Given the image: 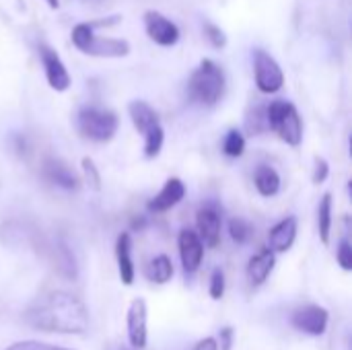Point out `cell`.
Wrapping results in <instances>:
<instances>
[{
    "label": "cell",
    "mask_w": 352,
    "mask_h": 350,
    "mask_svg": "<svg viewBox=\"0 0 352 350\" xmlns=\"http://www.w3.org/2000/svg\"><path fill=\"white\" fill-rule=\"evenodd\" d=\"M25 322L39 332L85 334L89 328V311L76 295L52 291L29 305L25 311Z\"/></svg>",
    "instance_id": "obj_1"
},
{
    "label": "cell",
    "mask_w": 352,
    "mask_h": 350,
    "mask_svg": "<svg viewBox=\"0 0 352 350\" xmlns=\"http://www.w3.org/2000/svg\"><path fill=\"white\" fill-rule=\"evenodd\" d=\"M227 91L225 70L210 58H204L188 78V97L202 107H214L223 101Z\"/></svg>",
    "instance_id": "obj_2"
},
{
    "label": "cell",
    "mask_w": 352,
    "mask_h": 350,
    "mask_svg": "<svg viewBox=\"0 0 352 350\" xmlns=\"http://www.w3.org/2000/svg\"><path fill=\"white\" fill-rule=\"evenodd\" d=\"M128 116L132 120V126L136 128L138 134L144 138V157L146 159H157L161 155L163 142H165V130L163 124L157 116V111L142 99L130 101L128 103Z\"/></svg>",
    "instance_id": "obj_3"
},
{
    "label": "cell",
    "mask_w": 352,
    "mask_h": 350,
    "mask_svg": "<svg viewBox=\"0 0 352 350\" xmlns=\"http://www.w3.org/2000/svg\"><path fill=\"white\" fill-rule=\"evenodd\" d=\"M72 43L87 56L93 58H126L130 54V43L118 37H99L93 23H78L72 29Z\"/></svg>",
    "instance_id": "obj_4"
},
{
    "label": "cell",
    "mask_w": 352,
    "mask_h": 350,
    "mask_svg": "<svg viewBox=\"0 0 352 350\" xmlns=\"http://www.w3.org/2000/svg\"><path fill=\"white\" fill-rule=\"evenodd\" d=\"M266 122L268 130L276 132L278 138L289 146H299L303 142V122L299 109L291 101H272L266 107Z\"/></svg>",
    "instance_id": "obj_5"
},
{
    "label": "cell",
    "mask_w": 352,
    "mask_h": 350,
    "mask_svg": "<svg viewBox=\"0 0 352 350\" xmlns=\"http://www.w3.org/2000/svg\"><path fill=\"white\" fill-rule=\"evenodd\" d=\"M76 128L82 138L103 144L116 136V132L120 128V118L111 109L82 107L76 116Z\"/></svg>",
    "instance_id": "obj_6"
},
{
    "label": "cell",
    "mask_w": 352,
    "mask_h": 350,
    "mask_svg": "<svg viewBox=\"0 0 352 350\" xmlns=\"http://www.w3.org/2000/svg\"><path fill=\"white\" fill-rule=\"evenodd\" d=\"M254 78L256 87L264 95L278 93L285 85V74L280 64L266 52V50H254Z\"/></svg>",
    "instance_id": "obj_7"
},
{
    "label": "cell",
    "mask_w": 352,
    "mask_h": 350,
    "mask_svg": "<svg viewBox=\"0 0 352 350\" xmlns=\"http://www.w3.org/2000/svg\"><path fill=\"white\" fill-rule=\"evenodd\" d=\"M198 237L206 248H217L221 243V229H223V210L214 200H208L200 206L196 215Z\"/></svg>",
    "instance_id": "obj_8"
},
{
    "label": "cell",
    "mask_w": 352,
    "mask_h": 350,
    "mask_svg": "<svg viewBox=\"0 0 352 350\" xmlns=\"http://www.w3.org/2000/svg\"><path fill=\"white\" fill-rule=\"evenodd\" d=\"M144 29H146V35L161 47H173L177 41H179V27L169 19L165 17L163 12L159 10H146L144 12Z\"/></svg>",
    "instance_id": "obj_9"
},
{
    "label": "cell",
    "mask_w": 352,
    "mask_h": 350,
    "mask_svg": "<svg viewBox=\"0 0 352 350\" xmlns=\"http://www.w3.org/2000/svg\"><path fill=\"white\" fill-rule=\"evenodd\" d=\"M39 52V60H41V66H43V72H45V78H47V85L58 91V93H64L70 89V74L66 70V64L62 62V58L58 56V52L54 47H50L47 43H39L37 47Z\"/></svg>",
    "instance_id": "obj_10"
},
{
    "label": "cell",
    "mask_w": 352,
    "mask_h": 350,
    "mask_svg": "<svg viewBox=\"0 0 352 350\" xmlns=\"http://www.w3.org/2000/svg\"><path fill=\"white\" fill-rule=\"evenodd\" d=\"M291 326L309 336H324L328 330V311L320 305H301L291 314Z\"/></svg>",
    "instance_id": "obj_11"
},
{
    "label": "cell",
    "mask_w": 352,
    "mask_h": 350,
    "mask_svg": "<svg viewBox=\"0 0 352 350\" xmlns=\"http://www.w3.org/2000/svg\"><path fill=\"white\" fill-rule=\"evenodd\" d=\"M41 175L47 184L56 186V188H62V190H68V192H74L78 190L80 186V177L78 173L68 165L64 163L62 159L58 157H47L41 165Z\"/></svg>",
    "instance_id": "obj_12"
},
{
    "label": "cell",
    "mask_w": 352,
    "mask_h": 350,
    "mask_svg": "<svg viewBox=\"0 0 352 350\" xmlns=\"http://www.w3.org/2000/svg\"><path fill=\"white\" fill-rule=\"evenodd\" d=\"M177 248H179V258H182V266L186 274H194L204 258V243L198 237L196 231L192 229H184L179 231L177 237Z\"/></svg>",
    "instance_id": "obj_13"
},
{
    "label": "cell",
    "mask_w": 352,
    "mask_h": 350,
    "mask_svg": "<svg viewBox=\"0 0 352 350\" xmlns=\"http://www.w3.org/2000/svg\"><path fill=\"white\" fill-rule=\"evenodd\" d=\"M128 340L134 349L146 347V301L142 297L132 299L128 307Z\"/></svg>",
    "instance_id": "obj_14"
},
{
    "label": "cell",
    "mask_w": 352,
    "mask_h": 350,
    "mask_svg": "<svg viewBox=\"0 0 352 350\" xmlns=\"http://www.w3.org/2000/svg\"><path fill=\"white\" fill-rule=\"evenodd\" d=\"M297 229H299V223L295 217H287L278 221L268 233V250H272L274 254L289 252L297 239Z\"/></svg>",
    "instance_id": "obj_15"
},
{
    "label": "cell",
    "mask_w": 352,
    "mask_h": 350,
    "mask_svg": "<svg viewBox=\"0 0 352 350\" xmlns=\"http://www.w3.org/2000/svg\"><path fill=\"white\" fill-rule=\"evenodd\" d=\"M186 196V186L179 177H169L165 182V186L161 188V192L148 202V210L151 212H167L171 208H175Z\"/></svg>",
    "instance_id": "obj_16"
},
{
    "label": "cell",
    "mask_w": 352,
    "mask_h": 350,
    "mask_svg": "<svg viewBox=\"0 0 352 350\" xmlns=\"http://www.w3.org/2000/svg\"><path fill=\"white\" fill-rule=\"evenodd\" d=\"M276 264V254L272 250H262L256 256H252V260L248 262V278L254 287H260L268 281V276L272 274Z\"/></svg>",
    "instance_id": "obj_17"
},
{
    "label": "cell",
    "mask_w": 352,
    "mask_h": 350,
    "mask_svg": "<svg viewBox=\"0 0 352 350\" xmlns=\"http://www.w3.org/2000/svg\"><path fill=\"white\" fill-rule=\"evenodd\" d=\"M116 260L120 270V281L124 285L134 283V262H132V237L130 233H120L116 241Z\"/></svg>",
    "instance_id": "obj_18"
},
{
    "label": "cell",
    "mask_w": 352,
    "mask_h": 350,
    "mask_svg": "<svg viewBox=\"0 0 352 350\" xmlns=\"http://www.w3.org/2000/svg\"><path fill=\"white\" fill-rule=\"evenodd\" d=\"M254 184H256L258 194L264 196V198H272V196H276L280 192V175L270 165H260L256 169Z\"/></svg>",
    "instance_id": "obj_19"
},
{
    "label": "cell",
    "mask_w": 352,
    "mask_h": 350,
    "mask_svg": "<svg viewBox=\"0 0 352 350\" xmlns=\"http://www.w3.org/2000/svg\"><path fill=\"white\" fill-rule=\"evenodd\" d=\"M318 231H320V239L324 245L330 243V235H332V194L326 192L318 204Z\"/></svg>",
    "instance_id": "obj_20"
},
{
    "label": "cell",
    "mask_w": 352,
    "mask_h": 350,
    "mask_svg": "<svg viewBox=\"0 0 352 350\" xmlns=\"http://www.w3.org/2000/svg\"><path fill=\"white\" fill-rule=\"evenodd\" d=\"M146 276L148 281L157 283V285H165L173 278V264H171V258L161 254L157 258H153L146 266Z\"/></svg>",
    "instance_id": "obj_21"
},
{
    "label": "cell",
    "mask_w": 352,
    "mask_h": 350,
    "mask_svg": "<svg viewBox=\"0 0 352 350\" xmlns=\"http://www.w3.org/2000/svg\"><path fill=\"white\" fill-rule=\"evenodd\" d=\"M223 153L231 159H239L243 157L245 153V136L241 130L237 128H231L227 134H225V140H223Z\"/></svg>",
    "instance_id": "obj_22"
},
{
    "label": "cell",
    "mask_w": 352,
    "mask_h": 350,
    "mask_svg": "<svg viewBox=\"0 0 352 350\" xmlns=\"http://www.w3.org/2000/svg\"><path fill=\"white\" fill-rule=\"evenodd\" d=\"M229 235L235 243L243 245L252 239L254 235V227L245 221V219H231L229 221Z\"/></svg>",
    "instance_id": "obj_23"
},
{
    "label": "cell",
    "mask_w": 352,
    "mask_h": 350,
    "mask_svg": "<svg viewBox=\"0 0 352 350\" xmlns=\"http://www.w3.org/2000/svg\"><path fill=\"white\" fill-rule=\"evenodd\" d=\"M204 37L208 39V43H210L214 50H223V47L227 45V35H225V31H223L219 25L210 23V21L204 23Z\"/></svg>",
    "instance_id": "obj_24"
},
{
    "label": "cell",
    "mask_w": 352,
    "mask_h": 350,
    "mask_svg": "<svg viewBox=\"0 0 352 350\" xmlns=\"http://www.w3.org/2000/svg\"><path fill=\"white\" fill-rule=\"evenodd\" d=\"M82 173H85V182L93 190H99L101 188V175H99V171H97V167H95V163H93L91 157H85L82 159Z\"/></svg>",
    "instance_id": "obj_25"
},
{
    "label": "cell",
    "mask_w": 352,
    "mask_h": 350,
    "mask_svg": "<svg viewBox=\"0 0 352 350\" xmlns=\"http://www.w3.org/2000/svg\"><path fill=\"white\" fill-rule=\"evenodd\" d=\"M208 291H210V297H212L214 301L223 299V295H225V272H223L221 268H214V270H212Z\"/></svg>",
    "instance_id": "obj_26"
},
{
    "label": "cell",
    "mask_w": 352,
    "mask_h": 350,
    "mask_svg": "<svg viewBox=\"0 0 352 350\" xmlns=\"http://www.w3.org/2000/svg\"><path fill=\"white\" fill-rule=\"evenodd\" d=\"M336 260L340 264V268L344 272H351L352 270V245L349 239H342L340 245H338V252H336Z\"/></svg>",
    "instance_id": "obj_27"
},
{
    "label": "cell",
    "mask_w": 352,
    "mask_h": 350,
    "mask_svg": "<svg viewBox=\"0 0 352 350\" xmlns=\"http://www.w3.org/2000/svg\"><path fill=\"white\" fill-rule=\"evenodd\" d=\"M328 175H330V163L324 157H316V161H314V175H311L314 184L316 186L324 184L328 179Z\"/></svg>",
    "instance_id": "obj_28"
},
{
    "label": "cell",
    "mask_w": 352,
    "mask_h": 350,
    "mask_svg": "<svg viewBox=\"0 0 352 350\" xmlns=\"http://www.w3.org/2000/svg\"><path fill=\"white\" fill-rule=\"evenodd\" d=\"M233 336H235L233 328H223L221 330L219 340H217V344L221 347V350H233Z\"/></svg>",
    "instance_id": "obj_29"
},
{
    "label": "cell",
    "mask_w": 352,
    "mask_h": 350,
    "mask_svg": "<svg viewBox=\"0 0 352 350\" xmlns=\"http://www.w3.org/2000/svg\"><path fill=\"white\" fill-rule=\"evenodd\" d=\"M194 350H219V344H217V338L208 336V338L200 340V342L196 344V349H194Z\"/></svg>",
    "instance_id": "obj_30"
},
{
    "label": "cell",
    "mask_w": 352,
    "mask_h": 350,
    "mask_svg": "<svg viewBox=\"0 0 352 350\" xmlns=\"http://www.w3.org/2000/svg\"><path fill=\"white\" fill-rule=\"evenodd\" d=\"M6 350H31V342H19V344H12Z\"/></svg>",
    "instance_id": "obj_31"
},
{
    "label": "cell",
    "mask_w": 352,
    "mask_h": 350,
    "mask_svg": "<svg viewBox=\"0 0 352 350\" xmlns=\"http://www.w3.org/2000/svg\"><path fill=\"white\" fill-rule=\"evenodd\" d=\"M50 4V8H58L60 6V0H45Z\"/></svg>",
    "instance_id": "obj_32"
},
{
    "label": "cell",
    "mask_w": 352,
    "mask_h": 350,
    "mask_svg": "<svg viewBox=\"0 0 352 350\" xmlns=\"http://www.w3.org/2000/svg\"><path fill=\"white\" fill-rule=\"evenodd\" d=\"M43 350H70V349H60V347H45V344H43Z\"/></svg>",
    "instance_id": "obj_33"
}]
</instances>
